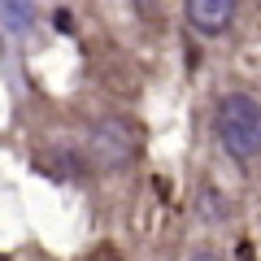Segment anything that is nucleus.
I'll list each match as a JSON object with an SVG mask.
<instances>
[{"label":"nucleus","mask_w":261,"mask_h":261,"mask_svg":"<svg viewBox=\"0 0 261 261\" xmlns=\"http://www.w3.org/2000/svg\"><path fill=\"white\" fill-rule=\"evenodd\" d=\"M187 22H192L196 35L218 39L235 22V0H187Z\"/></svg>","instance_id":"3"},{"label":"nucleus","mask_w":261,"mask_h":261,"mask_svg":"<svg viewBox=\"0 0 261 261\" xmlns=\"http://www.w3.org/2000/svg\"><path fill=\"white\" fill-rule=\"evenodd\" d=\"M214 130L226 157L248 166L261 157V100L248 92H226L214 109Z\"/></svg>","instance_id":"1"},{"label":"nucleus","mask_w":261,"mask_h":261,"mask_svg":"<svg viewBox=\"0 0 261 261\" xmlns=\"http://www.w3.org/2000/svg\"><path fill=\"white\" fill-rule=\"evenodd\" d=\"M53 27L61 31V35H70V31H74V18H70L65 9H57V13H53Z\"/></svg>","instance_id":"5"},{"label":"nucleus","mask_w":261,"mask_h":261,"mask_svg":"<svg viewBox=\"0 0 261 261\" xmlns=\"http://www.w3.org/2000/svg\"><path fill=\"white\" fill-rule=\"evenodd\" d=\"M192 261H222V257H218V252H196Z\"/></svg>","instance_id":"6"},{"label":"nucleus","mask_w":261,"mask_h":261,"mask_svg":"<svg viewBox=\"0 0 261 261\" xmlns=\"http://www.w3.org/2000/svg\"><path fill=\"white\" fill-rule=\"evenodd\" d=\"M135 152H140V140L122 122H100L87 140V157L96 170H122L126 161H135Z\"/></svg>","instance_id":"2"},{"label":"nucleus","mask_w":261,"mask_h":261,"mask_svg":"<svg viewBox=\"0 0 261 261\" xmlns=\"http://www.w3.org/2000/svg\"><path fill=\"white\" fill-rule=\"evenodd\" d=\"M0 27L13 39H22L35 27V0H0Z\"/></svg>","instance_id":"4"}]
</instances>
